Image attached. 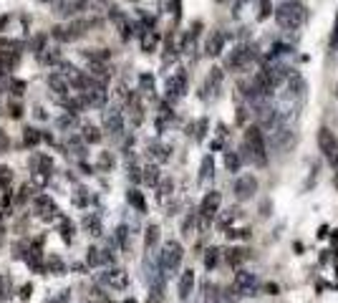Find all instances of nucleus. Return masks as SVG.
Instances as JSON below:
<instances>
[{
	"instance_id": "nucleus-1",
	"label": "nucleus",
	"mask_w": 338,
	"mask_h": 303,
	"mask_svg": "<svg viewBox=\"0 0 338 303\" xmlns=\"http://www.w3.org/2000/svg\"><path fill=\"white\" fill-rule=\"evenodd\" d=\"M275 20H278L280 28L295 30L308 20V8L303 3H298V0H285V3L275 10Z\"/></svg>"
},
{
	"instance_id": "nucleus-2",
	"label": "nucleus",
	"mask_w": 338,
	"mask_h": 303,
	"mask_svg": "<svg viewBox=\"0 0 338 303\" xmlns=\"http://www.w3.org/2000/svg\"><path fill=\"white\" fill-rule=\"evenodd\" d=\"M245 147L250 149V157L255 159V164H260V167L268 164V144H265V134H262L260 127L245 129Z\"/></svg>"
},
{
	"instance_id": "nucleus-3",
	"label": "nucleus",
	"mask_w": 338,
	"mask_h": 303,
	"mask_svg": "<svg viewBox=\"0 0 338 303\" xmlns=\"http://www.w3.org/2000/svg\"><path fill=\"white\" fill-rule=\"evenodd\" d=\"M182 258H184V248L177 240H167L164 248H162V255H159L162 273H174L179 265H182Z\"/></svg>"
},
{
	"instance_id": "nucleus-4",
	"label": "nucleus",
	"mask_w": 338,
	"mask_h": 303,
	"mask_svg": "<svg viewBox=\"0 0 338 303\" xmlns=\"http://www.w3.org/2000/svg\"><path fill=\"white\" fill-rule=\"evenodd\" d=\"M232 192H235V197H237L240 202L250 200V197L257 192V177H252V174H242V177L235 182Z\"/></svg>"
},
{
	"instance_id": "nucleus-5",
	"label": "nucleus",
	"mask_w": 338,
	"mask_h": 303,
	"mask_svg": "<svg viewBox=\"0 0 338 303\" xmlns=\"http://www.w3.org/2000/svg\"><path fill=\"white\" fill-rule=\"evenodd\" d=\"M184 89H187V73L184 71H177L174 76L167 79V101H177L184 96Z\"/></svg>"
},
{
	"instance_id": "nucleus-6",
	"label": "nucleus",
	"mask_w": 338,
	"mask_h": 303,
	"mask_svg": "<svg viewBox=\"0 0 338 303\" xmlns=\"http://www.w3.org/2000/svg\"><path fill=\"white\" fill-rule=\"evenodd\" d=\"M255 288H257V278H255L252 273H247V271H237V273H235L232 291H235L237 296H247V293H252Z\"/></svg>"
},
{
	"instance_id": "nucleus-7",
	"label": "nucleus",
	"mask_w": 338,
	"mask_h": 303,
	"mask_svg": "<svg viewBox=\"0 0 338 303\" xmlns=\"http://www.w3.org/2000/svg\"><path fill=\"white\" fill-rule=\"evenodd\" d=\"M33 207H35V215L38 217H43V220H53L56 215H58V207H56V202L48 197V195H35V200H33Z\"/></svg>"
},
{
	"instance_id": "nucleus-8",
	"label": "nucleus",
	"mask_w": 338,
	"mask_h": 303,
	"mask_svg": "<svg viewBox=\"0 0 338 303\" xmlns=\"http://www.w3.org/2000/svg\"><path fill=\"white\" fill-rule=\"evenodd\" d=\"M220 202H222V195L220 192H215V189H210V192L202 197V205H200V217H205V220H212L215 215H217V210H220Z\"/></svg>"
},
{
	"instance_id": "nucleus-9",
	"label": "nucleus",
	"mask_w": 338,
	"mask_h": 303,
	"mask_svg": "<svg viewBox=\"0 0 338 303\" xmlns=\"http://www.w3.org/2000/svg\"><path fill=\"white\" fill-rule=\"evenodd\" d=\"M250 61H252V48H250V46H237V48L230 53V58H227V68L240 71V68H247Z\"/></svg>"
},
{
	"instance_id": "nucleus-10",
	"label": "nucleus",
	"mask_w": 338,
	"mask_h": 303,
	"mask_svg": "<svg viewBox=\"0 0 338 303\" xmlns=\"http://www.w3.org/2000/svg\"><path fill=\"white\" fill-rule=\"evenodd\" d=\"M104 127H106V132H111V134H121L124 132V119H121V111L119 109H106V114H104Z\"/></svg>"
},
{
	"instance_id": "nucleus-11",
	"label": "nucleus",
	"mask_w": 338,
	"mask_h": 303,
	"mask_svg": "<svg viewBox=\"0 0 338 303\" xmlns=\"http://www.w3.org/2000/svg\"><path fill=\"white\" fill-rule=\"evenodd\" d=\"M318 149L323 152V154H326L328 159L338 152V142H336V137L331 134V129H326V127L318 132Z\"/></svg>"
},
{
	"instance_id": "nucleus-12",
	"label": "nucleus",
	"mask_w": 338,
	"mask_h": 303,
	"mask_svg": "<svg viewBox=\"0 0 338 303\" xmlns=\"http://www.w3.org/2000/svg\"><path fill=\"white\" fill-rule=\"evenodd\" d=\"M101 281H104L109 288H116V291H121V288H126V286H129V276H126L124 271H119V268H111V271H106Z\"/></svg>"
},
{
	"instance_id": "nucleus-13",
	"label": "nucleus",
	"mask_w": 338,
	"mask_h": 303,
	"mask_svg": "<svg viewBox=\"0 0 338 303\" xmlns=\"http://www.w3.org/2000/svg\"><path fill=\"white\" fill-rule=\"evenodd\" d=\"M225 48V33L222 30H210L207 41H205V53L207 56H220Z\"/></svg>"
},
{
	"instance_id": "nucleus-14",
	"label": "nucleus",
	"mask_w": 338,
	"mask_h": 303,
	"mask_svg": "<svg viewBox=\"0 0 338 303\" xmlns=\"http://www.w3.org/2000/svg\"><path fill=\"white\" fill-rule=\"evenodd\" d=\"M285 84H288V94H290V96H303V91H306V79H303L300 73L290 71L288 79H285Z\"/></svg>"
},
{
	"instance_id": "nucleus-15",
	"label": "nucleus",
	"mask_w": 338,
	"mask_h": 303,
	"mask_svg": "<svg viewBox=\"0 0 338 303\" xmlns=\"http://www.w3.org/2000/svg\"><path fill=\"white\" fill-rule=\"evenodd\" d=\"M195 288V271H184L179 278V301H187Z\"/></svg>"
},
{
	"instance_id": "nucleus-16",
	"label": "nucleus",
	"mask_w": 338,
	"mask_h": 303,
	"mask_svg": "<svg viewBox=\"0 0 338 303\" xmlns=\"http://www.w3.org/2000/svg\"><path fill=\"white\" fill-rule=\"evenodd\" d=\"M162 301H164V278H162V276H154V278H152V288H149L146 303H162Z\"/></svg>"
},
{
	"instance_id": "nucleus-17",
	"label": "nucleus",
	"mask_w": 338,
	"mask_h": 303,
	"mask_svg": "<svg viewBox=\"0 0 338 303\" xmlns=\"http://www.w3.org/2000/svg\"><path fill=\"white\" fill-rule=\"evenodd\" d=\"M222 86V68H212L210 76H207V84H205V91H210V96H217Z\"/></svg>"
},
{
	"instance_id": "nucleus-18",
	"label": "nucleus",
	"mask_w": 338,
	"mask_h": 303,
	"mask_svg": "<svg viewBox=\"0 0 338 303\" xmlns=\"http://www.w3.org/2000/svg\"><path fill=\"white\" fill-rule=\"evenodd\" d=\"M149 152H152V157H154L157 162H167L169 154H172L169 147H164V144H159V142H152V144H149Z\"/></svg>"
},
{
	"instance_id": "nucleus-19",
	"label": "nucleus",
	"mask_w": 338,
	"mask_h": 303,
	"mask_svg": "<svg viewBox=\"0 0 338 303\" xmlns=\"http://www.w3.org/2000/svg\"><path fill=\"white\" fill-rule=\"evenodd\" d=\"M84 227H86V230L91 233V235H101V220H99V215H84Z\"/></svg>"
},
{
	"instance_id": "nucleus-20",
	"label": "nucleus",
	"mask_w": 338,
	"mask_h": 303,
	"mask_svg": "<svg viewBox=\"0 0 338 303\" xmlns=\"http://www.w3.org/2000/svg\"><path fill=\"white\" fill-rule=\"evenodd\" d=\"M141 182L152 184V187L159 182V169H157V164H149V167H144V169H141Z\"/></svg>"
},
{
	"instance_id": "nucleus-21",
	"label": "nucleus",
	"mask_w": 338,
	"mask_h": 303,
	"mask_svg": "<svg viewBox=\"0 0 338 303\" xmlns=\"http://www.w3.org/2000/svg\"><path fill=\"white\" fill-rule=\"evenodd\" d=\"M43 271H48V273H53V276H63V273H66V265H63V260H61L58 255H53V258H48V263H46Z\"/></svg>"
},
{
	"instance_id": "nucleus-22",
	"label": "nucleus",
	"mask_w": 338,
	"mask_h": 303,
	"mask_svg": "<svg viewBox=\"0 0 338 303\" xmlns=\"http://www.w3.org/2000/svg\"><path fill=\"white\" fill-rule=\"evenodd\" d=\"M48 86H51L56 94H61V96H63V94H66V89H68V84L63 81V76H61V73H51V76H48Z\"/></svg>"
},
{
	"instance_id": "nucleus-23",
	"label": "nucleus",
	"mask_w": 338,
	"mask_h": 303,
	"mask_svg": "<svg viewBox=\"0 0 338 303\" xmlns=\"http://www.w3.org/2000/svg\"><path fill=\"white\" fill-rule=\"evenodd\" d=\"M157 243H159V227H157V225H149V227H146V235H144L146 250H152Z\"/></svg>"
},
{
	"instance_id": "nucleus-24",
	"label": "nucleus",
	"mask_w": 338,
	"mask_h": 303,
	"mask_svg": "<svg viewBox=\"0 0 338 303\" xmlns=\"http://www.w3.org/2000/svg\"><path fill=\"white\" fill-rule=\"evenodd\" d=\"M225 258H227V263H230V265H240V263L247 258V250H245V248H230Z\"/></svg>"
},
{
	"instance_id": "nucleus-25",
	"label": "nucleus",
	"mask_w": 338,
	"mask_h": 303,
	"mask_svg": "<svg viewBox=\"0 0 338 303\" xmlns=\"http://www.w3.org/2000/svg\"><path fill=\"white\" fill-rule=\"evenodd\" d=\"M126 200L139 210V212H144L146 210V202H144V197H141V192H139V189H129V195H126Z\"/></svg>"
},
{
	"instance_id": "nucleus-26",
	"label": "nucleus",
	"mask_w": 338,
	"mask_h": 303,
	"mask_svg": "<svg viewBox=\"0 0 338 303\" xmlns=\"http://www.w3.org/2000/svg\"><path fill=\"white\" fill-rule=\"evenodd\" d=\"M225 167H227L230 172L240 169V154H237V152H225Z\"/></svg>"
},
{
	"instance_id": "nucleus-27",
	"label": "nucleus",
	"mask_w": 338,
	"mask_h": 303,
	"mask_svg": "<svg viewBox=\"0 0 338 303\" xmlns=\"http://www.w3.org/2000/svg\"><path fill=\"white\" fill-rule=\"evenodd\" d=\"M157 41H159V35H157L154 30H149V33H144V38H141V48H144L146 53H149V51H154Z\"/></svg>"
},
{
	"instance_id": "nucleus-28",
	"label": "nucleus",
	"mask_w": 338,
	"mask_h": 303,
	"mask_svg": "<svg viewBox=\"0 0 338 303\" xmlns=\"http://www.w3.org/2000/svg\"><path fill=\"white\" fill-rule=\"evenodd\" d=\"M41 142V132H35V129H25L23 134V147H35Z\"/></svg>"
},
{
	"instance_id": "nucleus-29",
	"label": "nucleus",
	"mask_w": 338,
	"mask_h": 303,
	"mask_svg": "<svg viewBox=\"0 0 338 303\" xmlns=\"http://www.w3.org/2000/svg\"><path fill=\"white\" fill-rule=\"evenodd\" d=\"M84 142H89V144H96V142H101V134H99V129H96V127H91V124H86V127H84Z\"/></svg>"
},
{
	"instance_id": "nucleus-30",
	"label": "nucleus",
	"mask_w": 338,
	"mask_h": 303,
	"mask_svg": "<svg viewBox=\"0 0 338 303\" xmlns=\"http://www.w3.org/2000/svg\"><path fill=\"white\" fill-rule=\"evenodd\" d=\"M139 86H141V91L152 94V91H154V79H152L149 73H141V76H139Z\"/></svg>"
},
{
	"instance_id": "nucleus-31",
	"label": "nucleus",
	"mask_w": 338,
	"mask_h": 303,
	"mask_svg": "<svg viewBox=\"0 0 338 303\" xmlns=\"http://www.w3.org/2000/svg\"><path fill=\"white\" fill-rule=\"evenodd\" d=\"M207 177H212V157L202 159V169H200V182H205Z\"/></svg>"
},
{
	"instance_id": "nucleus-32",
	"label": "nucleus",
	"mask_w": 338,
	"mask_h": 303,
	"mask_svg": "<svg viewBox=\"0 0 338 303\" xmlns=\"http://www.w3.org/2000/svg\"><path fill=\"white\" fill-rule=\"evenodd\" d=\"M217 258H220V250H217V248H210V250L205 253V265H207V268H215Z\"/></svg>"
},
{
	"instance_id": "nucleus-33",
	"label": "nucleus",
	"mask_w": 338,
	"mask_h": 303,
	"mask_svg": "<svg viewBox=\"0 0 338 303\" xmlns=\"http://www.w3.org/2000/svg\"><path fill=\"white\" fill-rule=\"evenodd\" d=\"M270 10H273L270 0H260V13H257V18H260V20H265V18L270 15Z\"/></svg>"
},
{
	"instance_id": "nucleus-34",
	"label": "nucleus",
	"mask_w": 338,
	"mask_h": 303,
	"mask_svg": "<svg viewBox=\"0 0 338 303\" xmlns=\"http://www.w3.org/2000/svg\"><path fill=\"white\" fill-rule=\"evenodd\" d=\"M172 187H174V182H172V179H164V182L159 184V200H162V197H167V195H172Z\"/></svg>"
},
{
	"instance_id": "nucleus-35",
	"label": "nucleus",
	"mask_w": 338,
	"mask_h": 303,
	"mask_svg": "<svg viewBox=\"0 0 338 303\" xmlns=\"http://www.w3.org/2000/svg\"><path fill=\"white\" fill-rule=\"evenodd\" d=\"M114 167V159H111V154H101L99 157V169H111Z\"/></svg>"
},
{
	"instance_id": "nucleus-36",
	"label": "nucleus",
	"mask_w": 338,
	"mask_h": 303,
	"mask_svg": "<svg viewBox=\"0 0 338 303\" xmlns=\"http://www.w3.org/2000/svg\"><path fill=\"white\" fill-rule=\"evenodd\" d=\"M10 179H13V172L8 167H0V187H5Z\"/></svg>"
},
{
	"instance_id": "nucleus-37",
	"label": "nucleus",
	"mask_w": 338,
	"mask_h": 303,
	"mask_svg": "<svg viewBox=\"0 0 338 303\" xmlns=\"http://www.w3.org/2000/svg\"><path fill=\"white\" fill-rule=\"evenodd\" d=\"M237 217V210H230V215H222L220 217V227H227V225H232V220Z\"/></svg>"
},
{
	"instance_id": "nucleus-38",
	"label": "nucleus",
	"mask_w": 338,
	"mask_h": 303,
	"mask_svg": "<svg viewBox=\"0 0 338 303\" xmlns=\"http://www.w3.org/2000/svg\"><path fill=\"white\" fill-rule=\"evenodd\" d=\"M8 293H10V281H8L5 276H0V296L5 298Z\"/></svg>"
},
{
	"instance_id": "nucleus-39",
	"label": "nucleus",
	"mask_w": 338,
	"mask_h": 303,
	"mask_svg": "<svg viewBox=\"0 0 338 303\" xmlns=\"http://www.w3.org/2000/svg\"><path fill=\"white\" fill-rule=\"evenodd\" d=\"M116 240H119V245H124V248H126V227H124V225H119V227H116Z\"/></svg>"
},
{
	"instance_id": "nucleus-40",
	"label": "nucleus",
	"mask_w": 338,
	"mask_h": 303,
	"mask_svg": "<svg viewBox=\"0 0 338 303\" xmlns=\"http://www.w3.org/2000/svg\"><path fill=\"white\" fill-rule=\"evenodd\" d=\"M331 48H338V15H336V23H333V33H331Z\"/></svg>"
},
{
	"instance_id": "nucleus-41",
	"label": "nucleus",
	"mask_w": 338,
	"mask_h": 303,
	"mask_svg": "<svg viewBox=\"0 0 338 303\" xmlns=\"http://www.w3.org/2000/svg\"><path fill=\"white\" fill-rule=\"evenodd\" d=\"M195 217H197V215H190V217L184 220V225H182V233H184V235H190V230H192V225H195Z\"/></svg>"
},
{
	"instance_id": "nucleus-42",
	"label": "nucleus",
	"mask_w": 338,
	"mask_h": 303,
	"mask_svg": "<svg viewBox=\"0 0 338 303\" xmlns=\"http://www.w3.org/2000/svg\"><path fill=\"white\" fill-rule=\"evenodd\" d=\"M10 89H13V94L18 96V94H23V89H25V84H23V81H13V84H10Z\"/></svg>"
},
{
	"instance_id": "nucleus-43",
	"label": "nucleus",
	"mask_w": 338,
	"mask_h": 303,
	"mask_svg": "<svg viewBox=\"0 0 338 303\" xmlns=\"http://www.w3.org/2000/svg\"><path fill=\"white\" fill-rule=\"evenodd\" d=\"M250 235V230H230L227 233V238H247Z\"/></svg>"
},
{
	"instance_id": "nucleus-44",
	"label": "nucleus",
	"mask_w": 338,
	"mask_h": 303,
	"mask_svg": "<svg viewBox=\"0 0 338 303\" xmlns=\"http://www.w3.org/2000/svg\"><path fill=\"white\" fill-rule=\"evenodd\" d=\"M30 291H33V288H30V286H23V288H20V293H18V296H20V298H23V301H28V298H30Z\"/></svg>"
},
{
	"instance_id": "nucleus-45",
	"label": "nucleus",
	"mask_w": 338,
	"mask_h": 303,
	"mask_svg": "<svg viewBox=\"0 0 338 303\" xmlns=\"http://www.w3.org/2000/svg\"><path fill=\"white\" fill-rule=\"evenodd\" d=\"M245 119H247V109H242V106H240V109H237V122H240V124H245Z\"/></svg>"
},
{
	"instance_id": "nucleus-46",
	"label": "nucleus",
	"mask_w": 338,
	"mask_h": 303,
	"mask_svg": "<svg viewBox=\"0 0 338 303\" xmlns=\"http://www.w3.org/2000/svg\"><path fill=\"white\" fill-rule=\"evenodd\" d=\"M5 147H8V137H5L3 132H0V152H3Z\"/></svg>"
},
{
	"instance_id": "nucleus-47",
	"label": "nucleus",
	"mask_w": 338,
	"mask_h": 303,
	"mask_svg": "<svg viewBox=\"0 0 338 303\" xmlns=\"http://www.w3.org/2000/svg\"><path fill=\"white\" fill-rule=\"evenodd\" d=\"M265 291H268L270 296H275V293H278V286H275V283H268V286H265Z\"/></svg>"
},
{
	"instance_id": "nucleus-48",
	"label": "nucleus",
	"mask_w": 338,
	"mask_h": 303,
	"mask_svg": "<svg viewBox=\"0 0 338 303\" xmlns=\"http://www.w3.org/2000/svg\"><path fill=\"white\" fill-rule=\"evenodd\" d=\"M5 23H8V15H3V18H0V28H5Z\"/></svg>"
},
{
	"instance_id": "nucleus-49",
	"label": "nucleus",
	"mask_w": 338,
	"mask_h": 303,
	"mask_svg": "<svg viewBox=\"0 0 338 303\" xmlns=\"http://www.w3.org/2000/svg\"><path fill=\"white\" fill-rule=\"evenodd\" d=\"M333 184H336V189H338V169H336V174H333Z\"/></svg>"
},
{
	"instance_id": "nucleus-50",
	"label": "nucleus",
	"mask_w": 338,
	"mask_h": 303,
	"mask_svg": "<svg viewBox=\"0 0 338 303\" xmlns=\"http://www.w3.org/2000/svg\"><path fill=\"white\" fill-rule=\"evenodd\" d=\"M124 303H136V301H134V298H126V301H124Z\"/></svg>"
},
{
	"instance_id": "nucleus-51",
	"label": "nucleus",
	"mask_w": 338,
	"mask_h": 303,
	"mask_svg": "<svg viewBox=\"0 0 338 303\" xmlns=\"http://www.w3.org/2000/svg\"><path fill=\"white\" fill-rule=\"evenodd\" d=\"M336 96H338V86H336Z\"/></svg>"
}]
</instances>
